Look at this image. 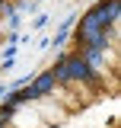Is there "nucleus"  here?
<instances>
[{"instance_id":"nucleus-1","label":"nucleus","mask_w":121,"mask_h":128,"mask_svg":"<svg viewBox=\"0 0 121 128\" xmlns=\"http://www.w3.org/2000/svg\"><path fill=\"white\" fill-rule=\"evenodd\" d=\"M0 128H121V0H99L67 48L0 106Z\"/></svg>"},{"instance_id":"nucleus-2","label":"nucleus","mask_w":121,"mask_h":128,"mask_svg":"<svg viewBox=\"0 0 121 128\" xmlns=\"http://www.w3.org/2000/svg\"><path fill=\"white\" fill-rule=\"evenodd\" d=\"M0 6H3V0H0Z\"/></svg>"}]
</instances>
